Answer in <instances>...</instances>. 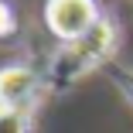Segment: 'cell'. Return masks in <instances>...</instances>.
<instances>
[{
	"label": "cell",
	"mask_w": 133,
	"mask_h": 133,
	"mask_svg": "<svg viewBox=\"0 0 133 133\" xmlns=\"http://www.w3.org/2000/svg\"><path fill=\"white\" fill-rule=\"evenodd\" d=\"M113 44H116V31H113V24L102 17L85 38H78V41H72V44H65L58 51V58L51 62V72H48L51 82H58V85L75 82L78 75H85L89 68H96L106 55H109Z\"/></svg>",
	"instance_id": "1"
},
{
	"label": "cell",
	"mask_w": 133,
	"mask_h": 133,
	"mask_svg": "<svg viewBox=\"0 0 133 133\" xmlns=\"http://www.w3.org/2000/svg\"><path fill=\"white\" fill-rule=\"evenodd\" d=\"M99 7L96 0H48L44 4V24L48 31L62 38L65 44L85 38L96 24H99Z\"/></svg>",
	"instance_id": "2"
},
{
	"label": "cell",
	"mask_w": 133,
	"mask_h": 133,
	"mask_svg": "<svg viewBox=\"0 0 133 133\" xmlns=\"http://www.w3.org/2000/svg\"><path fill=\"white\" fill-rule=\"evenodd\" d=\"M34 92H38V75L28 65H7V68H0V106H7V109L31 106Z\"/></svg>",
	"instance_id": "3"
},
{
	"label": "cell",
	"mask_w": 133,
	"mask_h": 133,
	"mask_svg": "<svg viewBox=\"0 0 133 133\" xmlns=\"http://www.w3.org/2000/svg\"><path fill=\"white\" fill-rule=\"evenodd\" d=\"M28 130H31V106L7 109L0 116V133H28Z\"/></svg>",
	"instance_id": "4"
},
{
	"label": "cell",
	"mask_w": 133,
	"mask_h": 133,
	"mask_svg": "<svg viewBox=\"0 0 133 133\" xmlns=\"http://www.w3.org/2000/svg\"><path fill=\"white\" fill-rule=\"evenodd\" d=\"M14 28H17V17H14V10L0 0V38H7V34H14Z\"/></svg>",
	"instance_id": "5"
},
{
	"label": "cell",
	"mask_w": 133,
	"mask_h": 133,
	"mask_svg": "<svg viewBox=\"0 0 133 133\" xmlns=\"http://www.w3.org/2000/svg\"><path fill=\"white\" fill-rule=\"evenodd\" d=\"M4 113H7V106H0V116H4Z\"/></svg>",
	"instance_id": "6"
}]
</instances>
